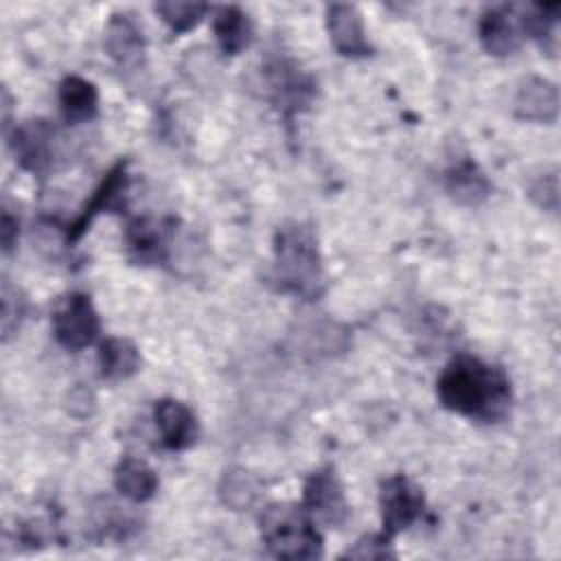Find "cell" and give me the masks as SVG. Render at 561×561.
I'll list each match as a JSON object with an SVG mask.
<instances>
[{
    "mask_svg": "<svg viewBox=\"0 0 561 561\" xmlns=\"http://www.w3.org/2000/svg\"><path fill=\"white\" fill-rule=\"evenodd\" d=\"M107 55L121 64V66H131L138 64L142 53H145V37L138 24L129 15L114 13L105 26V37H103Z\"/></svg>",
    "mask_w": 561,
    "mask_h": 561,
    "instance_id": "obj_15",
    "label": "cell"
},
{
    "mask_svg": "<svg viewBox=\"0 0 561 561\" xmlns=\"http://www.w3.org/2000/svg\"><path fill=\"white\" fill-rule=\"evenodd\" d=\"M265 77H267L274 103L287 114L305 110L316 94L313 79L305 70H300L298 64L289 59L272 61L265 68Z\"/></svg>",
    "mask_w": 561,
    "mask_h": 561,
    "instance_id": "obj_7",
    "label": "cell"
},
{
    "mask_svg": "<svg viewBox=\"0 0 561 561\" xmlns=\"http://www.w3.org/2000/svg\"><path fill=\"white\" fill-rule=\"evenodd\" d=\"M482 48L493 57L513 55L522 44V28L515 24L508 7L486 9L478 22Z\"/></svg>",
    "mask_w": 561,
    "mask_h": 561,
    "instance_id": "obj_13",
    "label": "cell"
},
{
    "mask_svg": "<svg viewBox=\"0 0 561 561\" xmlns=\"http://www.w3.org/2000/svg\"><path fill=\"white\" fill-rule=\"evenodd\" d=\"M436 394L449 412L489 423L502 419L511 401L504 373L473 355H458L443 368Z\"/></svg>",
    "mask_w": 561,
    "mask_h": 561,
    "instance_id": "obj_1",
    "label": "cell"
},
{
    "mask_svg": "<svg viewBox=\"0 0 561 561\" xmlns=\"http://www.w3.org/2000/svg\"><path fill=\"white\" fill-rule=\"evenodd\" d=\"M300 506L311 515V519H318L333 528L344 526L351 515L344 489L331 469L313 471L307 478Z\"/></svg>",
    "mask_w": 561,
    "mask_h": 561,
    "instance_id": "obj_6",
    "label": "cell"
},
{
    "mask_svg": "<svg viewBox=\"0 0 561 561\" xmlns=\"http://www.w3.org/2000/svg\"><path fill=\"white\" fill-rule=\"evenodd\" d=\"M379 506L383 535L394 537L421 517L425 497L412 480H408L405 476H392L381 484Z\"/></svg>",
    "mask_w": 561,
    "mask_h": 561,
    "instance_id": "obj_5",
    "label": "cell"
},
{
    "mask_svg": "<svg viewBox=\"0 0 561 561\" xmlns=\"http://www.w3.org/2000/svg\"><path fill=\"white\" fill-rule=\"evenodd\" d=\"M274 278L283 291L316 300L324 291V270L313 230L285 224L274 239Z\"/></svg>",
    "mask_w": 561,
    "mask_h": 561,
    "instance_id": "obj_2",
    "label": "cell"
},
{
    "mask_svg": "<svg viewBox=\"0 0 561 561\" xmlns=\"http://www.w3.org/2000/svg\"><path fill=\"white\" fill-rule=\"evenodd\" d=\"M26 300L20 296L15 287H11L7 280L2 283V337L9 340L13 329H18L22 313H24Z\"/></svg>",
    "mask_w": 561,
    "mask_h": 561,
    "instance_id": "obj_24",
    "label": "cell"
},
{
    "mask_svg": "<svg viewBox=\"0 0 561 561\" xmlns=\"http://www.w3.org/2000/svg\"><path fill=\"white\" fill-rule=\"evenodd\" d=\"M77 405H81V408H83V416H88V414L92 412V408H94V397H92V392H88L85 388H77V390L70 394V405H68V410L75 412Z\"/></svg>",
    "mask_w": 561,
    "mask_h": 561,
    "instance_id": "obj_27",
    "label": "cell"
},
{
    "mask_svg": "<svg viewBox=\"0 0 561 561\" xmlns=\"http://www.w3.org/2000/svg\"><path fill=\"white\" fill-rule=\"evenodd\" d=\"M215 39L226 55H239L245 50L254 37V28L250 18L239 7H219L213 18Z\"/></svg>",
    "mask_w": 561,
    "mask_h": 561,
    "instance_id": "obj_18",
    "label": "cell"
},
{
    "mask_svg": "<svg viewBox=\"0 0 561 561\" xmlns=\"http://www.w3.org/2000/svg\"><path fill=\"white\" fill-rule=\"evenodd\" d=\"M0 232H2V250H4V252H11L13 243L18 241V219H13L7 210H4V215H2V228H0Z\"/></svg>",
    "mask_w": 561,
    "mask_h": 561,
    "instance_id": "obj_26",
    "label": "cell"
},
{
    "mask_svg": "<svg viewBox=\"0 0 561 561\" xmlns=\"http://www.w3.org/2000/svg\"><path fill=\"white\" fill-rule=\"evenodd\" d=\"M59 105L68 123H88L99 112L96 85L83 77L68 75L59 83Z\"/></svg>",
    "mask_w": 561,
    "mask_h": 561,
    "instance_id": "obj_17",
    "label": "cell"
},
{
    "mask_svg": "<svg viewBox=\"0 0 561 561\" xmlns=\"http://www.w3.org/2000/svg\"><path fill=\"white\" fill-rule=\"evenodd\" d=\"M445 188L456 204L478 206L489 197L491 182L473 160L465 158L447 169Z\"/></svg>",
    "mask_w": 561,
    "mask_h": 561,
    "instance_id": "obj_16",
    "label": "cell"
},
{
    "mask_svg": "<svg viewBox=\"0 0 561 561\" xmlns=\"http://www.w3.org/2000/svg\"><path fill=\"white\" fill-rule=\"evenodd\" d=\"M342 557H346V559H388V557H394V552L390 550V537H386L381 533V535H364Z\"/></svg>",
    "mask_w": 561,
    "mask_h": 561,
    "instance_id": "obj_25",
    "label": "cell"
},
{
    "mask_svg": "<svg viewBox=\"0 0 561 561\" xmlns=\"http://www.w3.org/2000/svg\"><path fill=\"white\" fill-rule=\"evenodd\" d=\"M153 419L162 438V445L171 451L188 449L199 434L193 410L178 399H160L153 408Z\"/></svg>",
    "mask_w": 561,
    "mask_h": 561,
    "instance_id": "obj_10",
    "label": "cell"
},
{
    "mask_svg": "<svg viewBox=\"0 0 561 561\" xmlns=\"http://www.w3.org/2000/svg\"><path fill=\"white\" fill-rule=\"evenodd\" d=\"M153 11L162 18V22L175 31V33H186L191 28H195L202 18L208 11V4L204 2H178V0H169V2H156Z\"/></svg>",
    "mask_w": 561,
    "mask_h": 561,
    "instance_id": "obj_22",
    "label": "cell"
},
{
    "mask_svg": "<svg viewBox=\"0 0 561 561\" xmlns=\"http://www.w3.org/2000/svg\"><path fill=\"white\" fill-rule=\"evenodd\" d=\"M259 533L265 548L278 559L322 557V537L302 506L270 504L259 515Z\"/></svg>",
    "mask_w": 561,
    "mask_h": 561,
    "instance_id": "obj_3",
    "label": "cell"
},
{
    "mask_svg": "<svg viewBox=\"0 0 561 561\" xmlns=\"http://www.w3.org/2000/svg\"><path fill=\"white\" fill-rule=\"evenodd\" d=\"M101 377L110 381H123L138 373L140 353L138 346L127 337H107L99 346Z\"/></svg>",
    "mask_w": 561,
    "mask_h": 561,
    "instance_id": "obj_20",
    "label": "cell"
},
{
    "mask_svg": "<svg viewBox=\"0 0 561 561\" xmlns=\"http://www.w3.org/2000/svg\"><path fill=\"white\" fill-rule=\"evenodd\" d=\"M53 333L55 340L68 351H81L90 346L101 331L99 313L90 296L72 291L64 296L53 311Z\"/></svg>",
    "mask_w": 561,
    "mask_h": 561,
    "instance_id": "obj_4",
    "label": "cell"
},
{
    "mask_svg": "<svg viewBox=\"0 0 561 561\" xmlns=\"http://www.w3.org/2000/svg\"><path fill=\"white\" fill-rule=\"evenodd\" d=\"M327 31L331 37L333 48L348 59L368 57L373 46L368 42L362 13L355 4L348 2H333L327 7Z\"/></svg>",
    "mask_w": 561,
    "mask_h": 561,
    "instance_id": "obj_8",
    "label": "cell"
},
{
    "mask_svg": "<svg viewBox=\"0 0 561 561\" xmlns=\"http://www.w3.org/2000/svg\"><path fill=\"white\" fill-rule=\"evenodd\" d=\"M513 107L522 121L554 123L559 114V90L552 81L530 75L519 81Z\"/></svg>",
    "mask_w": 561,
    "mask_h": 561,
    "instance_id": "obj_11",
    "label": "cell"
},
{
    "mask_svg": "<svg viewBox=\"0 0 561 561\" xmlns=\"http://www.w3.org/2000/svg\"><path fill=\"white\" fill-rule=\"evenodd\" d=\"M11 151L22 169L44 173L53 160V127L46 121L22 123L11 136Z\"/></svg>",
    "mask_w": 561,
    "mask_h": 561,
    "instance_id": "obj_9",
    "label": "cell"
},
{
    "mask_svg": "<svg viewBox=\"0 0 561 561\" xmlns=\"http://www.w3.org/2000/svg\"><path fill=\"white\" fill-rule=\"evenodd\" d=\"M219 500L232 508V511H245L250 508L259 495H261V482L254 473H250L243 467H232L221 476V482L217 486Z\"/></svg>",
    "mask_w": 561,
    "mask_h": 561,
    "instance_id": "obj_21",
    "label": "cell"
},
{
    "mask_svg": "<svg viewBox=\"0 0 561 561\" xmlns=\"http://www.w3.org/2000/svg\"><path fill=\"white\" fill-rule=\"evenodd\" d=\"M528 197L543 210L557 215L559 210V173L557 169L543 171L539 178L530 182Z\"/></svg>",
    "mask_w": 561,
    "mask_h": 561,
    "instance_id": "obj_23",
    "label": "cell"
},
{
    "mask_svg": "<svg viewBox=\"0 0 561 561\" xmlns=\"http://www.w3.org/2000/svg\"><path fill=\"white\" fill-rule=\"evenodd\" d=\"M125 191H127V160H121L107 171V175L103 178V182L99 184V188L81 210V215L68 228V241H77L99 213H110L118 208L123 204Z\"/></svg>",
    "mask_w": 561,
    "mask_h": 561,
    "instance_id": "obj_12",
    "label": "cell"
},
{
    "mask_svg": "<svg viewBox=\"0 0 561 561\" xmlns=\"http://www.w3.org/2000/svg\"><path fill=\"white\" fill-rule=\"evenodd\" d=\"M114 486L131 502H147L158 491V476L145 460L127 456L114 469Z\"/></svg>",
    "mask_w": 561,
    "mask_h": 561,
    "instance_id": "obj_19",
    "label": "cell"
},
{
    "mask_svg": "<svg viewBox=\"0 0 561 561\" xmlns=\"http://www.w3.org/2000/svg\"><path fill=\"white\" fill-rule=\"evenodd\" d=\"M125 248L131 261L151 265L164 261L167 254V228L153 217H136L127 224Z\"/></svg>",
    "mask_w": 561,
    "mask_h": 561,
    "instance_id": "obj_14",
    "label": "cell"
}]
</instances>
